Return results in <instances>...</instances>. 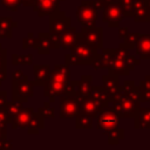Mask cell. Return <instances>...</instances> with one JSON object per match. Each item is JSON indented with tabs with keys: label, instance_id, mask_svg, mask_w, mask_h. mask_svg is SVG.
Listing matches in <instances>:
<instances>
[{
	"label": "cell",
	"instance_id": "1",
	"mask_svg": "<svg viewBox=\"0 0 150 150\" xmlns=\"http://www.w3.org/2000/svg\"><path fill=\"white\" fill-rule=\"evenodd\" d=\"M70 69L67 63L56 64L53 70H50L48 79L45 82V97H48L50 102H53L57 96L75 94V89L77 86V80H70Z\"/></svg>",
	"mask_w": 150,
	"mask_h": 150
},
{
	"label": "cell",
	"instance_id": "2",
	"mask_svg": "<svg viewBox=\"0 0 150 150\" xmlns=\"http://www.w3.org/2000/svg\"><path fill=\"white\" fill-rule=\"evenodd\" d=\"M98 49L90 47L84 43L80 35L77 34V41L70 48V52L66 55L64 60L68 66H77V64H90L93 60L96 57Z\"/></svg>",
	"mask_w": 150,
	"mask_h": 150
},
{
	"label": "cell",
	"instance_id": "3",
	"mask_svg": "<svg viewBox=\"0 0 150 150\" xmlns=\"http://www.w3.org/2000/svg\"><path fill=\"white\" fill-rule=\"evenodd\" d=\"M112 105L111 108L117 114V116L121 118H134L138 109L141 107V102L138 100H135L130 97L128 94H125L122 89L116 94V96L110 102Z\"/></svg>",
	"mask_w": 150,
	"mask_h": 150
},
{
	"label": "cell",
	"instance_id": "4",
	"mask_svg": "<svg viewBox=\"0 0 150 150\" xmlns=\"http://www.w3.org/2000/svg\"><path fill=\"white\" fill-rule=\"evenodd\" d=\"M95 2L97 9L102 11V21L107 22L110 28L118 27L120 22L124 20L118 0H95Z\"/></svg>",
	"mask_w": 150,
	"mask_h": 150
},
{
	"label": "cell",
	"instance_id": "5",
	"mask_svg": "<svg viewBox=\"0 0 150 150\" xmlns=\"http://www.w3.org/2000/svg\"><path fill=\"white\" fill-rule=\"evenodd\" d=\"M98 18V9L95 0H82L76 9V19L84 27L96 26Z\"/></svg>",
	"mask_w": 150,
	"mask_h": 150
},
{
	"label": "cell",
	"instance_id": "6",
	"mask_svg": "<svg viewBox=\"0 0 150 150\" xmlns=\"http://www.w3.org/2000/svg\"><path fill=\"white\" fill-rule=\"evenodd\" d=\"M96 118H97L96 127H97V129H98L102 134H104V135H105L108 131H110V130L115 129L116 127H118L120 117H118L117 114L114 111V109H112L111 107H109V105L103 107Z\"/></svg>",
	"mask_w": 150,
	"mask_h": 150
},
{
	"label": "cell",
	"instance_id": "7",
	"mask_svg": "<svg viewBox=\"0 0 150 150\" xmlns=\"http://www.w3.org/2000/svg\"><path fill=\"white\" fill-rule=\"evenodd\" d=\"M81 40L89 45L95 49H101L103 47V28L101 27H84L82 26L81 30L79 32Z\"/></svg>",
	"mask_w": 150,
	"mask_h": 150
},
{
	"label": "cell",
	"instance_id": "8",
	"mask_svg": "<svg viewBox=\"0 0 150 150\" xmlns=\"http://www.w3.org/2000/svg\"><path fill=\"white\" fill-rule=\"evenodd\" d=\"M80 111V98L75 94L60 96V117L74 118Z\"/></svg>",
	"mask_w": 150,
	"mask_h": 150
},
{
	"label": "cell",
	"instance_id": "9",
	"mask_svg": "<svg viewBox=\"0 0 150 150\" xmlns=\"http://www.w3.org/2000/svg\"><path fill=\"white\" fill-rule=\"evenodd\" d=\"M109 74L127 76L130 74L132 68L117 54L116 48H109V62L107 66Z\"/></svg>",
	"mask_w": 150,
	"mask_h": 150
},
{
	"label": "cell",
	"instance_id": "10",
	"mask_svg": "<svg viewBox=\"0 0 150 150\" xmlns=\"http://www.w3.org/2000/svg\"><path fill=\"white\" fill-rule=\"evenodd\" d=\"M70 18L66 15L64 12L57 11L49 14V33L50 34H61L63 29L70 26Z\"/></svg>",
	"mask_w": 150,
	"mask_h": 150
},
{
	"label": "cell",
	"instance_id": "11",
	"mask_svg": "<svg viewBox=\"0 0 150 150\" xmlns=\"http://www.w3.org/2000/svg\"><path fill=\"white\" fill-rule=\"evenodd\" d=\"M105 105H109V104H104L90 96L87 98H80V111L83 114H87L94 118L97 117V115L100 114L102 108Z\"/></svg>",
	"mask_w": 150,
	"mask_h": 150
},
{
	"label": "cell",
	"instance_id": "12",
	"mask_svg": "<svg viewBox=\"0 0 150 150\" xmlns=\"http://www.w3.org/2000/svg\"><path fill=\"white\" fill-rule=\"evenodd\" d=\"M63 0H34L33 8L40 16L52 14L60 9V2Z\"/></svg>",
	"mask_w": 150,
	"mask_h": 150
},
{
	"label": "cell",
	"instance_id": "13",
	"mask_svg": "<svg viewBox=\"0 0 150 150\" xmlns=\"http://www.w3.org/2000/svg\"><path fill=\"white\" fill-rule=\"evenodd\" d=\"M135 49L139 60H150V33H139Z\"/></svg>",
	"mask_w": 150,
	"mask_h": 150
},
{
	"label": "cell",
	"instance_id": "14",
	"mask_svg": "<svg viewBox=\"0 0 150 150\" xmlns=\"http://www.w3.org/2000/svg\"><path fill=\"white\" fill-rule=\"evenodd\" d=\"M91 88H93V76L91 75H82L81 79L77 80L75 95L79 98H87L90 96Z\"/></svg>",
	"mask_w": 150,
	"mask_h": 150
},
{
	"label": "cell",
	"instance_id": "15",
	"mask_svg": "<svg viewBox=\"0 0 150 150\" xmlns=\"http://www.w3.org/2000/svg\"><path fill=\"white\" fill-rule=\"evenodd\" d=\"M77 34L79 32L76 30L75 27H67L66 29H63L60 34V45H61V48L63 49H70L75 42L77 41Z\"/></svg>",
	"mask_w": 150,
	"mask_h": 150
},
{
	"label": "cell",
	"instance_id": "16",
	"mask_svg": "<svg viewBox=\"0 0 150 150\" xmlns=\"http://www.w3.org/2000/svg\"><path fill=\"white\" fill-rule=\"evenodd\" d=\"M118 77L120 76L115 75V74H108V75L102 76V87L112 96V98L121 90V84H120Z\"/></svg>",
	"mask_w": 150,
	"mask_h": 150
},
{
	"label": "cell",
	"instance_id": "17",
	"mask_svg": "<svg viewBox=\"0 0 150 150\" xmlns=\"http://www.w3.org/2000/svg\"><path fill=\"white\" fill-rule=\"evenodd\" d=\"M16 90V98L20 100V101H27L28 97H30L33 95V83L29 82L27 80L26 76L19 79V82H18V87L15 88Z\"/></svg>",
	"mask_w": 150,
	"mask_h": 150
},
{
	"label": "cell",
	"instance_id": "18",
	"mask_svg": "<svg viewBox=\"0 0 150 150\" xmlns=\"http://www.w3.org/2000/svg\"><path fill=\"white\" fill-rule=\"evenodd\" d=\"M135 129H150V107H139L137 115L134 117Z\"/></svg>",
	"mask_w": 150,
	"mask_h": 150
},
{
	"label": "cell",
	"instance_id": "19",
	"mask_svg": "<svg viewBox=\"0 0 150 150\" xmlns=\"http://www.w3.org/2000/svg\"><path fill=\"white\" fill-rule=\"evenodd\" d=\"M134 21L135 22H150V14L143 0H135L134 7Z\"/></svg>",
	"mask_w": 150,
	"mask_h": 150
},
{
	"label": "cell",
	"instance_id": "20",
	"mask_svg": "<svg viewBox=\"0 0 150 150\" xmlns=\"http://www.w3.org/2000/svg\"><path fill=\"white\" fill-rule=\"evenodd\" d=\"M49 73H50V67L48 64H36V66H34L35 81L33 83L38 84V86H43L46 80L49 76Z\"/></svg>",
	"mask_w": 150,
	"mask_h": 150
},
{
	"label": "cell",
	"instance_id": "21",
	"mask_svg": "<svg viewBox=\"0 0 150 150\" xmlns=\"http://www.w3.org/2000/svg\"><path fill=\"white\" fill-rule=\"evenodd\" d=\"M90 97L104 103V104H109L111 101H112V96L102 87V86H94L93 84V88H91V91H90Z\"/></svg>",
	"mask_w": 150,
	"mask_h": 150
},
{
	"label": "cell",
	"instance_id": "22",
	"mask_svg": "<svg viewBox=\"0 0 150 150\" xmlns=\"http://www.w3.org/2000/svg\"><path fill=\"white\" fill-rule=\"evenodd\" d=\"M94 124V117L79 111L75 116V127L77 129H91Z\"/></svg>",
	"mask_w": 150,
	"mask_h": 150
},
{
	"label": "cell",
	"instance_id": "23",
	"mask_svg": "<svg viewBox=\"0 0 150 150\" xmlns=\"http://www.w3.org/2000/svg\"><path fill=\"white\" fill-rule=\"evenodd\" d=\"M38 50L40 54H49L52 46H50V35L49 33H39L38 38Z\"/></svg>",
	"mask_w": 150,
	"mask_h": 150
},
{
	"label": "cell",
	"instance_id": "24",
	"mask_svg": "<svg viewBox=\"0 0 150 150\" xmlns=\"http://www.w3.org/2000/svg\"><path fill=\"white\" fill-rule=\"evenodd\" d=\"M139 90V101L150 102V75H146L137 86Z\"/></svg>",
	"mask_w": 150,
	"mask_h": 150
},
{
	"label": "cell",
	"instance_id": "25",
	"mask_svg": "<svg viewBox=\"0 0 150 150\" xmlns=\"http://www.w3.org/2000/svg\"><path fill=\"white\" fill-rule=\"evenodd\" d=\"M34 115V110L33 108H25L23 110H21V112H19V115L16 116L15 120V127L20 125V127H28L32 118Z\"/></svg>",
	"mask_w": 150,
	"mask_h": 150
},
{
	"label": "cell",
	"instance_id": "26",
	"mask_svg": "<svg viewBox=\"0 0 150 150\" xmlns=\"http://www.w3.org/2000/svg\"><path fill=\"white\" fill-rule=\"evenodd\" d=\"M105 135L108 136V144L109 145H118L120 142L124 139V129L116 127L115 129L108 131Z\"/></svg>",
	"mask_w": 150,
	"mask_h": 150
},
{
	"label": "cell",
	"instance_id": "27",
	"mask_svg": "<svg viewBox=\"0 0 150 150\" xmlns=\"http://www.w3.org/2000/svg\"><path fill=\"white\" fill-rule=\"evenodd\" d=\"M138 36H139V32H128V33L125 34V36L123 38L122 45H123L125 48H128V49L130 50V49L135 48L136 42H137V40H138Z\"/></svg>",
	"mask_w": 150,
	"mask_h": 150
},
{
	"label": "cell",
	"instance_id": "28",
	"mask_svg": "<svg viewBox=\"0 0 150 150\" xmlns=\"http://www.w3.org/2000/svg\"><path fill=\"white\" fill-rule=\"evenodd\" d=\"M118 1H120L121 7H122V12H123L124 18H132L135 0H118Z\"/></svg>",
	"mask_w": 150,
	"mask_h": 150
},
{
	"label": "cell",
	"instance_id": "29",
	"mask_svg": "<svg viewBox=\"0 0 150 150\" xmlns=\"http://www.w3.org/2000/svg\"><path fill=\"white\" fill-rule=\"evenodd\" d=\"M39 115H40L41 117H43V118H53V117L55 116V114H54V108H52V107L49 105V103L46 102V103L43 104V107L39 108Z\"/></svg>",
	"mask_w": 150,
	"mask_h": 150
},
{
	"label": "cell",
	"instance_id": "30",
	"mask_svg": "<svg viewBox=\"0 0 150 150\" xmlns=\"http://www.w3.org/2000/svg\"><path fill=\"white\" fill-rule=\"evenodd\" d=\"M38 46V38H34L32 33H29L28 38H26L23 40V48H28V47H33L36 48Z\"/></svg>",
	"mask_w": 150,
	"mask_h": 150
},
{
	"label": "cell",
	"instance_id": "31",
	"mask_svg": "<svg viewBox=\"0 0 150 150\" xmlns=\"http://www.w3.org/2000/svg\"><path fill=\"white\" fill-rule=\"evenodd\" d=\"M2 2L6 4V6L9 7L12 11H16L18 6H19L21 2H23V0H2Z\"/></svg>",
	"mask_w": 150,
	"mask_h": 150
},
{
	"label": "cell",
	"instance_id": "32",
	"mask_svg": "<svg viewBox=\"0 0 150 150\" xmlns=\"http://www.w3.org/2000/svg\"><path fill=\"white\" fill-rule=\"evenodd\" d=\"M128 32H129L128 27H120V28H118V38H120V39H123Z\"/></svg>",
	"mask_w": 150,
	"mask_h": 150
},
{
	"label": "cell",
	"instance_id": "33",
	"mask_svg": "<svg viewBox=\"0 0 150 150\" xmlns=\"http://www.w3.org/2000/svg\"><path fill=\"white\" fill-rule=\"evenodd\" d=\"M143 1H144L145 6H146V9H148L149 14H150V0H143Z\"/></svg>",
	"mask_w": 150,
	"mask_h": 150
}]
</instances>
